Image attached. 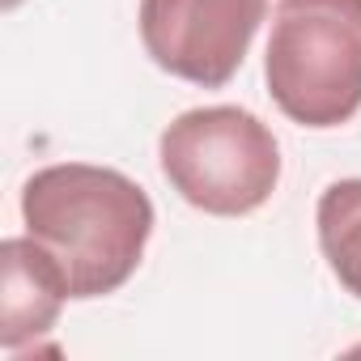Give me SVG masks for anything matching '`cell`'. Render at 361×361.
Listing matches in <instances>:
<instances>
[{"label": "cell", "instance_id": "3957f363", "mask_svg": "<svg viewBox=\"0 0 361 361\" xmlns=\"http://www.w3.org/2000/svg\"><path fill=\"white\" fill-rule=\"evenodd\" d=\"M166 183L192 209L247 217L281 183V145L272 128L243 106H196L166 123L157 140Z\"/></svg>", "mask_w": 361, "mask_h": 361}, {"label": "cell", "instance_id": "5b68a950", "mask_svg": "<svg viewBox=\"0 0 361 361\" xmlns=\"http://www.w3.org/2000/svg\"><path fill=\"white\" fill-rule=\"evenodd\" d=\"M68 298V276L39 238L22 234L0 243V344L5 353H22V344L47 336Z\"/></svg>", "mask_w": 361, "mask_h": 361}, {"label": "cell", "instance_id": "52a82bcc", "mask_svg": "<svg viewBox=\"0 0 361 361\" xmlns=\"http://www.w3.org/2000/svg\"><path fill=\"white\" fill-rule=\"evenodd\" d=\"M0 5H5V9H18V5H22V0H0Z\"/></svg>", "mask_w": 361, "mask_h": 361}, {"label": "cell", "instance_id": "ba28073f", "mask_svg": "<svg viewBox=\"0 0 361 361\" xmlns=\"http://www.w3.org/2000/svg\"><path fill=\"white\" fill-rule=\"evenodd\" d=\"M357 353H361V348H357Z\"/></svg>", "mask_w": 361, "mask_h": 361}, {"label": "cell", "instance_id": "8992f818", "mask_svg": "<svg viewBox=\"0 0 361 361\" xmlns=\"http://www.w3.org/2000/svg\"><path fill=\"white\" fill-rule=\"evenodd\" d=\"M314 226L331 276L361 302V178H336L319 196Z\"/></svg>", "mask_w": 361, "mask_h": 361}, {"label": "cell", "instance_id": "6da1fadb", "mask_svg": "<svg viewBox=\"0 0 361 361\" xmlns=\"http://www.w3.org/2000/svg\"><path fill=\"white\" fill-rule=\"evenodd\" d=\"M26 234L64 268L73 298H106L140 268L153 234V204L140 183L111 166L60 161L22 188Z\"/></svg>", "mask_w": 361, "mask_h": 361}, {"label": "cell", "instance_id": "277c9868", "mask_svg": "<svg viewBox=\"0 0 361 361\" xmlns=\"http://www.w3.org/2000/svg\"><path fill=\"white\" fill-rule=\"evenodd\" d=\"M268 0H140V43L178 81L221 90L243 68Z\"/></svg>", "mask_w": 361, "mask_h": 361}, {"label": "cell", "instance_id": "7a4b0ae2", "mask_svg": "<svg viewBox=\"0 0 361 361\" xmlns=\"http://www.w3.org/2000/svg\"><path fill=\"white\" fill-rule=\"evenodd\" d=\"M264 77L293 123H348L361 111V0H276Z\"/></svg>", "mask_w": 361, "mask_h": 361}]
</instances>
